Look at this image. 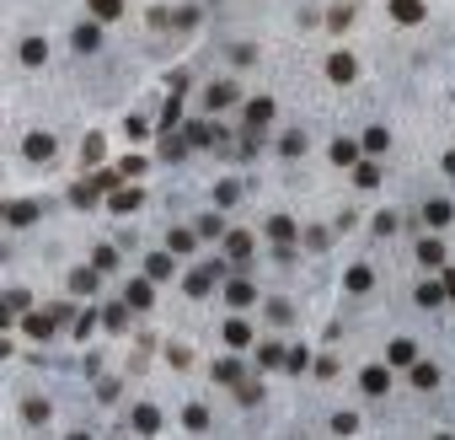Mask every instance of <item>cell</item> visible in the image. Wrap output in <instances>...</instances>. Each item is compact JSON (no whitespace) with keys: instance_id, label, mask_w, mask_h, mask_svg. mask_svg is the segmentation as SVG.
<instances>
[{"instance_id":"obj_25","label":"cell","mask_w":455,"mask_h":440,"mask_svg":"<svg viewBox=\"0 0 455 440\" xmlns=\"http://www.w3.org/2000/svg\"><path fill=\"white\" fill-rule=\"evenodd\" d=\"M48 60V43H43V38H27V43H22V65H43Z\"/></svg>"},{"instance_id":"obj_41","label":"cell","mask_w":455,"mask_h":440,"mask_svg":"<svg viewBox=\"0 0 455 440\" xmlns=\"http://www.w3.org/2000/svg\"><path fill=\"white\" fill-rule=\"evenodd\" d=\"M81 156H86V167H96V161H102V135H91V140H86V150H81Z\"/></svg>"},{"instance_id":"obj_13","label":"cell","mask_w":455,"mask_h":440,"mask_svg":"<svg viewBox=\"0 0 455 440\" xmlns=\"http://www.w3.org/2000/svg\"><path fill=\"white\" fill-rule=\"evenodd\" d=\"M327 156L337 161V167H359V140H332V150Z\"/></svg>"},{"instance_id":"obj_14","label":"cell","mask_w":455,"mask_h":440,"mask_svg":"<svg viewBox=\"0 0 455 440\" xmlns=\"http://www.w3.org/2000/svg\"><path fill=\"white\" fill-rule=\"evenodd\" d=\"M268 119H274V102H268V97H257V102H247V129H252V135H257V129H263V123Z\"/></svg>"},{"instance_id":"obj_17","label":"cell","mask_w":455,"mask_h":440,"mask_svg":"<svg viewBox=\"0 0 455 440\" xmlns=\"http://www.w3.org/2000/svg\"><path fill=\"white\" fill-rule=\"evenodd\" d=\"M134 429H140V435H156V429H161V414H156L150 403H140V408H134Z\"/></svg>"},{"instance_id":"obj_38","label":"cell","mask_w":455,"mask_h":440,"mask_svg":"<svg viewBox=\"0 0 455 440\" xmlns=\"http://www.w3.org/2000/svg\"><path fill=\"white\" fill-rule=\"evenodd\" d=\"M22 419H27V424H43V419H48V403H43V397H33V403L22 408Z\"/></svg>"},{"instance_id":"obj_31","label":"cell","mask_w":455,"mask_h":440,"mask_svg":"<svg viewBox=\"0 0 455 440\" xmlns=\"http://www.w3.org/2000/svg\"><path fill=\"white\" fill-rule=\"evenodd\" d=\"M215 381H241V360H215Z\"/></svg>"},{"instance_id":"obj_33","label":"cell","mask_w":455,"mask_h":440,"mask_svg":"<svg viewBox=\"0 0 455 440\" xmlns=\"http://www.w3.org/2000/svg\"><path fill=\"white\" fill-rule=\"evenodd\" d=\"M284 355H289V349H279V343H263V349H257V365H284Z\"/></svg>"},{"instance_id":"obj_45","label":"cell","mask_w":455,"mask_h":440,"mask_svg":"<svg viewBox=\"0 0 455 440\" xmlns=\"http://www.w3.org/2000/svg\"><path fill=\"white\" fill-rule=\"evenodd\" d=\"M102 322H108V328H123V322H129V306H108V317H102Z\"/></svg>"},{"instance_id":"obj_44","label":"cell","mask_w":455,"mask_h":440,"mask_svg":"<svg viewBox=\"0 0 455 440\" xmlns=\"http://www.w3.org/2000/svg\"><path fill=\"white\" fill-rule=\"evenodd\" d=\"M236 199H241L236 183H220V188H215V204H236Z\"/></svg>"},{"instance_id":"obj_20","label":"cell","mask_w":455,"mask_h":440,"mask_svg":"<svg viewBox=\"0 0 455 440\" xmlns=\"http://www.w3.org/2000/svg\"><path fill=\"white\" fill-rule=\"evenodd\" d=\"M450 215L455 209L444 204V199H429V204H423V220H429V226H450Z\"/></svg>"},{"instance_id":"obj_37","label":"cell","mask_w":455,"mask_h":440,"mask_svg":"<svg viewBox=\"0 0 455 440\" xmlns=\"http://www.w3.org/2000/svg\"><path fill=\"white\" fill-rule=\"evenodd\" d=\"M182 92H188V86H182ZM182 92H177V97H167V113H161V129H172V123H177V113H182Z\"/></svg>"},{"instance_id":"obj_40","label":"cell","mask_w":455,"mask_h":440,"mask_svg":"<svg viewBox=\"0 0 455 440\" xmlns=\"http://www.w3.org/2000/svg\"><path fill=\"white\" fill-rule=\"evenodd\" d=\"M354 429H359L354 414H332V435H354Z\"/></svg>"},{"instance_id":"obj_52","label":"cell","mask_w":455,"mask_h":440,"mask_svg":"<svg viewBox=\"0 0 455 440\" xmlns=\"http://www.w3.org/2000/svg\"><path fill=\"white\" fill-rule=\"evenodd\" d=\"M434 440H450V435H434Z\"/></svg>"},{"instance_id":"obj_36","label":"cell","mask_w":455,"mask_h":440,"mask_svg":"<svg viewBox=\"0 0 455 440\" xmlns=\"http://www.w3.org/2000/svg\"><path fill=\"white\" fill-rule=\"evenodd\" d=\"M209 280H215L209 269H193V274H188V295H204V290H209Z\"/></svg>"},{"instance_id":"obj_50","label":"cell","mask_w":455,"mask_h":440,"mask_svg":"<svg viewBox=\"0 0 455 440\" xmlns=\"http://www.w3.org/2000/svg\"><path fill=\"white\" fill-rule=\"evenodd\" d=\"M444 172H455V150H450V156H444Z\"/></svg>"},{"instance_id":"obj_48","label":"cell","mask_w":455,"mask_h":440,"mask_svg":"<svg viewBox=\"0 0 455 440\" xmlns=\"http://www.w3.org/2000/svg\"><path fill=\"white\" fill-rule=\"evenodd\" d=\"M118 172H123V177H140V172H145V156H129V161H123Z\"/></svg>"},{"instance_id":"obj_22","label":"cell","mask_w":455,"mask_h":440,"mask_svg":"<svg viewBox=\"0 0 455 440\" xmlns=\"http://www.w3.org/2000/svg\"><path fill=\"white\" fill-rule=\"evenodd\" d=\"M96 280H102L96 269H75V274H70V290H75V295H91V290H96Z\"/></svg>"},{"instance_id":"obj_16","label":"cell","mask_w":455,"mask_h":440,"mask_svg":"<svg viewBox=\"0 0 455 440\" xmlns=\"http://www.w3.org/2000/svg\"><path fill=\"white\" fill-rule=\"evenodd\" d=\"M96 199H102V188H96V177H86V183H75V188H70V204H81V209H91Z\"/></svg>"},{"instance_id":"obj_29","label":"cell","mask_w":455,"mask_h":440,"mask_svg":"<svg viewBox=\"0 0 455 440\" xmlns=\"http://www.w3.org/2000/svg\"><path fill=\"white\" fill-rule=\"evenodd\" d=\"M268 236H274V242H289V236H295V220H289V215H274V220H268Z\"/></svg>"},{"instance_id":"obj_12","label":"cell","mask_w":455,"mask_h":440,"mask_svg":"<svg viewBox=\"0 0 455 440\" xmlns=\"http://www.w3.org/2000/svg\"><path fill=\"white\" fill-rule=\"evenodd\" d=\"M391 16L402 27H418L423 22V0H391Z\"/></svg>"},{"instance_id":"obj_6","label":"cell","mask_w":455,"mask_h":440,"mask_svg":"<svg viewBox=\"0 0 455 440\" xmlns=\"http://www.w3.org/2000/svg\"><path fill=\"white\" fill-rule=\"evenodd\" d=\"M33 220H38L33 199H6V226H33Z\"/></svg>"},{"instance_id":"obj_47","label":"cell","mask_w":455,"mask_h":440,"mask_svg":"<svg viewBox=\"0 0 455 440\" xmlns=\"http://www.w3.org/2000/svg\"><path fill=\"white\" fill-rule=\"evenodd\" d=\"M305 355H311V349H289L284 365H289V370H305Z\"/></svg>"},{"instance_id":"obj_1","label":"cell","mask_w":455,"mask_h":440,"mask_svg":"<svg viewBox=\"0 0 455 440\" xmlns=\"http://www.w3.org/2000/svg\"><path fill=\"white\" fill-rule=\"evenodd\" d=\"M64 312H70V306H48V312H33V317H27L22 328L33 333V339H48V333H54V328L64 322Z\"/></svg>"},{"instance_id":"obj_10","label":"cell","mask_w":455,"mask_h":440,"mask_svg":"<svg viewBox=\"0 0 455 440\" xmlns=\"http://www.w3.org/2000/svg\"><path fill=\"white\" fill-rule=\"evenodd\" d=\"M150 301H156L150 280H129V290H123V306H140V312H150Z\"/></svg>"},{"instance_id":"obj_46","label":"cell","mask_w":455,"mask_h":440,"mask_svg":"<svg viewBox=\"0 0 455 440\" xmlns=\"http://www.w3.org/2000/svg\"><path fill=\"white\" fill-rule=\"evenodd\" d=\"M220 231H225V226H220L215 215H204V220H198V236H220Z\"/></svg>"},{"instance_id":"obj_4","label":"cell","mask_w":455,"mask_h":440,"mask_svg":"<svg viewBox=\"0 0 455 440\" xmlns=\"http://www.w3.org/2000/svg\"><path fill=\"white\" fill-rule=\"evenodd\" d=\"M386 365H418V343L412 339H391L386 343Z\"/></svg>"},{"instance_id":"obj_19","label":"cell","mask_w":455,"mask_h":440,"mask_svg":"<svg viewBox=\"0 0 455 440\" xmlns=\"http://www.w3.org/2000/svg\"><path fill=\"white\" fill-rule=\"evenodd\" d=\"M96 43H102V33H96V22L75 27V49H81V54H96Z\"/></svg>"},{"instance_id":"obj_39","label":"cell","mask_w":455,"mask_h":440,"mask_svg":"<svg viewBox=\"0 0 455 440\" xmlns=\"http://www.w3.org/2000/svg\"><path fill=\"white\" fill-rule=\"evenodd\" d=\"M113 263H118V253H113V247H96V258H91V269H96V274H108Z\"/></svg>"},{"instance_id":"obj_32","label":"cell","mask_w":455,"mask_h":440,"mask_svg":"<svg viewBox=\"0 0 455 440\" xmlns=\"http://www.w3.org/2000/svg\"><path fill=\"white\" fill-rule=\"evenodd\" d=\"M418 306H444V285H418Z\"/></svg>"},{"instance_id":"obj_2","label":"cell","mask_w":455,"mask_h":440,"mask_svg":"<svg viewBox=\"0 0 455 440\" xmlns=\"http://www.w3.org/2000/svg\"><path fill=\"white\" fill-rule=\"evenodd\" d=\"M236 97H241V92H236V81H215V86L204 92V108H209V113H220V108H236Z\"/></svg>"},{"instance_id":"obj_5","label":"cell","mask_w":455,"mask_h":440,"mask_svg":"<svg viewBox=\"0 0 455 440\" xmlns=\"http://www.w3.org/2000/svg\"><path fill=\"white\" fill-rule=\"evenodd\" d=\"M145 204V188H118V194H108V209H113V215H129V209H140Z\"/></svg>"},{"instance_id":"obj_21","label":"cell","mask_w":455,"mask_h":440,"mask_svg":"<svg viewBox=\"0 0 455 440\" xmlns=\"http://www.w3.org/2000/svg\"><path fill=\"white\" fill-rule=\"evenodd\" d=\"M247 339H252V328H247L241 317H230V322H225V343H230V349H247Z\"/></svg>"},{"instance_id":"obj_26","label":"cell","mask_w":455,"mask_h":440,"mask_svg":"<svg viewBox=\"0 0 455 440\" xmlns=\"http://www.w3.org/2000/svg\"><path fill=\"white\" fill-rule=\"evenodd\" d=\"M193 242H198V231H182V226H172V236H167L172 253H193Z\"/></svg>"},{"instance_id":"obj_18","label":"cell","mask_w":455,"mask_h":440,"mask_svg":"<svg viewBox=\"0 0 455 440\" xmlns=\"http://www.w3.org/2000/svg\"><path fill=\"white\" fill-rule=\"evenodd\" d=\"M343 285H348V290H354V295H364V290H370V285H375V274L364 269V263H354V269L343 274Z\"/></svg>"},{"instance_id":"obj_43","label":"cell","mask_w":455,"mask_h":440,"mask_svg":"<svg viewBox=\"0 0 455 440\" xmlns=\"http://www.w3.org/2000/svg\"><path fill=\"white\" fill-rule=\"evenodd\" d=\"M16 312H27V290H11V295H6V317H16Z\"/></svg>"},{"instance_id":"obj_23","label":"cell","mask_w":455,"mask_h":440,"mask_svg":"<svg viewBox=\"0 0 455 440\" xmlns=\"http://www.w3.org/2000/svg\"><path fill=\"white\" fill-rule=\"evenodd\" d=\"M354 183L359 188H381V167H375V161H359V167H354Z\"/></svg>"},{"instance_id":"obj_51","label":"cell","mask_w":455,"mask_h":440,"mask_svg":"<svg viewBox=\"0 0 455 440\" xmlns=\"http://www.w3.org/2000/svg\"><path fill=\"white\" fill-rule=\"evenodd\" d=\"M70 440H91V435H81V429H75V435H70Z\"/></svg>"},{"instance_id":"obj_9","label":"cell","mask_w":455,"mask_h":440,"mask_svg":"<svg viewBox=\"0 0 455 440\" xmlns=\"http://www.w3.org/2000/svg\"><path fill=\"white\" fill-rule=\"evenodd\" d=\"M418 263H423V269H444V242H439V236H423V242H418Z\"/></svg>"},{"instance_id":"obj_27","label":"cell","mask_w":455,"mask_h":440,"mask_svg":"<svg viewBox=\"0 0 455 440\" xmlns=\"http://www.w3.org/2000/svg\"><path fill=\"white\" fill-rule=\"evenodd\" d=\"M225 253H230V258L241 263V258L252 253V236H247V231H230V236H225Z\"/></svg>"},{"instance_id":"obj_42","label":"cell","mask_w":455,"mask_h":440,"mask_svg":"<svg viewBox=\"0 0 455 440\" xmlns=\"http://www.w3.org/2000/svg\"><path fill=\"white\" fill-rule=\"evenodd\" d=\"M375 231H381V236L396 231V209H381V215H375Z\"/></svg>"},{"instance_id":"obj_49","label":"cell","mask_w":455,"mask_h":440,"mask_svg":"<svg viewBox=\"0 0 455 440\" xmlns=\"http://www.w3.org/2000/svg\"><path fill=\"white\" fill-rule=\"evenodd\" d=\"M444 290H450V295H455V269H450V274H444Z\"/></svg>"},{"instance_id":"obj_24","label":"cell","mask_w":455,"mask_h":440,"mask_svg":"<svg viewBox=\"0 0 455 440\" xmlns=\"http://www.w3.org/2000/svg\"><path fill=\"white\" fill-rule=\"evenodd\" d=\"M364 150H370V156H381V150H391V135H386V129H364V140H359Z\"/></svg>"},{"instance_id":"obj_15","label":"cell","mask_w":455,"mask_h":440,"mask_svg":"<svg viewBox=\"0 0 455 440\" xmlns=\"http://www.w3.org/2000/svg\"><path fill=\"white\" fill-rule=\"evenodd\" d=\"M412 387H418V392H434V387H439V365L418 360V365H412Z\"/></svg>"},{"instance_id":"obj_8","label":"cell","mask_w":455,"mask_h":440,"mask_svg":"<svg viewBox=\"0 0 455 440\" xmlns=\"http://www.w3.org/2000/svg\"><path fill=\"white\" fill-rule=\"evenodd\" d=\"M172 274H177L172 253H150V258H145V280H150V285H156V280H172Z\"/></svg>"},{"instance_id":"obj_7","label":"cell","mask_w":455,"mask_h":440,"mask_svg":"<svg viewBox=\"0 0 455 440\" xmlns=\"http://www.w3.org/2000/svg\"><path fill=\"white\" fill-rule=\"evenodd\" d=\"M359 387L370 392V397H386V392H391V370H386V365H370V370L359 376Z\"/></svg>"},{"instance_id":"obj_3","label":"cell","mask_w":455,"mask_h":440,"mask_svg":"<svg viewBox=\"0 0 455 440\" xmlns=\"http://www.w3.org/2000/svg\"><path fill=\"white\" fill-rule=\"evenodd\" d=\"M327 75H332L337 86H348V81H354V75H359V65H354V54H348V49H337L332 60H327Z\"/></svg>"},{"instance_id":"obj_35","label":"cell","mask_w":455,"mask_h":440,"mask_svg":"<svg viewBox=\"0 0 455 440\" xmlns=\"http://www.w3.org/2000/svg\"><path fill=\"white\" fill-rule=\"evenodd\" d=\"M279 150H284V156H300V150H305V135H300V129H289V135L279 140Z\"/></svg>"},{"instance_id":"obj_34","label":"cell","mask_w":455,"mask_h":440,"mask_svg":"<svg viewBox=\"0 0 455 440\" xmlns=\"http://www.w3.org/2000/svg\"><path fill=\"white\" fill-rule=\"evenodd\" d=\"M182 424H188V429H204V424H209V414H204L198 403H188V408H182Z\"/></svg>"},{"instance_id":"obj_28","label":"cell","mask_w":455,"mask_h":440,"mask_svg":"<svg viewBox=\"0 0 455 440\" xmlns=\"http://www.w3.org/2000/svg\"><path fill=\"white\" fill-rule=\"evenodd\" d=\"M225 301H230V306H252V285H247V280H230V285H225Z\"/></svg>"},{"instance_id":"obj_30","label":"cell","mask_w":455,"mask_h":440,"mask_svg":"<svg viewBox=\"0 0 455 440\" xmlns=\"http://www.w3.org/2000/svg\"><path fill=\"white\" fill-rule=\"evenodd\" d=\"M86 6H91V16H96V22H113V16L123 11L118 0H86Z\"/></svg>"},{"instance_id":"obj_11","label":"cell","mask_w":455,"mask_h":440,"mask_svg":"<svg viewBox=\"0 0 455 440\" xmlns=\"http://www.w3.org/2000/svg\"><path fill=\"white\" fill-rule=\"evenodd\" d=\"M22 150H27V161H48V156H54V135H43V129H33Z\"/></svg>"}]
</instances>
